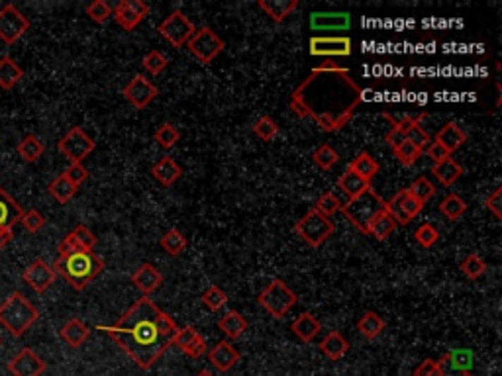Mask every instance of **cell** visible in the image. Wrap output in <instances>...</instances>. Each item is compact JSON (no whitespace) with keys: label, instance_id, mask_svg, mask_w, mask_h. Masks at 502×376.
<instances>
[{"label":"cell","instance_id":"cell-1","mask_svg":"<svg viewBox=\"0 0 502 376\" xmlns=\"http://www.w3.org/2000/svg\"><path fill=\"white\" fill-rule=\"evenodd\" d=\"M363 90L352 73L335 63L320 65L310 73L291 97V110L299 118H309L324 131L344 130L352 122Z\"/></svg>","mask_w":502,"mask_h":376},{"label":"cell","instance_id":"cell-2","mask_svg":"<svg viewBox=\"0 0 502 376\" xmlns=\"http://www.w3.org/2000/svg\"><path fill=\"white\" fill-rule=\"evenodd\" d=\"M130 359L143 370H150L173 345L177 324L150 298L143 296L114 325H100Z\"/></svg>","mask_w":502,"mask_h":376},{"label":"cell","instance_id":"cell-3","mask_svg":"<svg viewBox=\"0 0 502 376\" xmlns=\"http://www.w3.org/2000/svg\"><path fill=\"white\" fill-rule=\"evenodd\" d=\"M53 271L59 272L75 290H85L104 271V261L95 251H79L59 257L53 265Z\"/></svg>","mask_w":502,"mask_h":376},{"label":"cell","instance_id":"cell-4","mask_svg":"<svg viewBox=\"0 0 502 376\" xmlns=\"http://www.w3.org/2000/svg\"><path fill=\"white\" fill-rule=\"evenodd\" d=\"M37 308L18 290L0 304V324L12 337H22L37 322Z\"/></svg>","mask_w":502,"mask_h":376},{"label":"cell","instance_id":"cell-5","mask_svg":"<svg viewBox=\"0 0 502 376\" xmlns=\"http://www.w3.org/2000/svg\"><path fill=\"white\" fill-rule=\"evenodd\" d=\"M381 210H385V200L373 188L365 190V193L355 196L352 200H347L342 206V212H344L345 218L349 219L355 228L361 229L363 234L367 231V226H369L371 219L375 218Z\"/></svg>","mask_w":502,"mask_h":376},{"label":"cell","instance_id":"cell-6","mask_svg":"<svg viewBox=\"0 0 502 376\" xmlns=\"http://www.w3.org/2000/svg\"><path fill=\"white\" fill-rule=\"evenodd\" d=\"M259 304L263 308L267 314L275 317V320H281L285 315L291 312V308L297 304V294L292 292L281 279H275L269 282V286L259 294Z\"/></svg>","mask_w":502,"mask_h":376},{"label":"cell","instance_id":"cell-7","mask_svg":"<svg viewBox=\"0 0 502 376\" xmlns=\"http://www.w3.org/2000/svg\"><path fill=\"white\" fill-rule=\"evenodd\" d=\"M294 231L299 234L310 247H320L328 237L334 236L335 226L330 218H324L322 214H318L314 208L306 212L302 218L299 219V224L294 226Z\"/></svg>","mask_w":502,"mask_h":376},{"label":"cell","instance_id":"cell-8","mask_svg":"<svg viewBox=\"0 0 502 376\" xmlns=\"http://www.w3.org/2000/svg\"><path fill=\"white\" fill-rule=\"evenodd\" d=\"M189 51L196 57V61L208 65L212 63L224 49V40H220V35H216L210 28H201L193 34V37L186 42Z\"/></svg>","mask_w":502,"mask_h":376},{"label":"cell","instance_id":"cell-9","mask_svg":"<svg viewBox=\"0 0 502 376\" xmlns=\"http://www.w3.org/2000/svg\"><path fill=\"white\" fill-rule=\"evenodd\" d=\"M95 147H97L95 140L83 128H71L57 143V149L71 163H83L95 151Z\"/></svg>","mask_w":502,"mask_h":376},{"label":"cell","instance_id":"cell-10","mask_svg":"<svg viewBox=\"0 0 502 376\" xmlns=\"http://www.w3.org/2000/svg\"><path fill=\"white\" fill-rule=\"evenodd\" d=\"M157 32L163 35V40H167L173 47H183V45L193 37L196 28H194L193 22H191L181 10H173V12L159 24Z\"/></svg>","mask_w":502,"mask_h":376},{"label":"cell","instance_id":"cell-11","mask_svg":"<svg viewBox=\"0 0 502 376\" xmlns=\"http://www.w3.org/2000/svg\"><path fill=\"white\" fill-rule=\"evenodd\" d=\"M30 30L28 20L14 4H4L0 8V40L6 45H14Z\"/></svg>","mask_w":502,"mask_h":376},{"label":"cell","instance_id":"cell-12","mask_svg":"<svg viewBox=\"0 0 502 376\" xmlns=\"http://www.w3.org/2000/svg\"><path fill=\"white\" fill-rule=\"evenodd\" d=\"M424 204H420L418 200H414L408 190H400L388 202H385V210L390 218L397 222V226H406L410 224L412 219L422 212Z\"/></svg>","mask_w":502,"mask_h":376},{"label":"cell","instance_id":"cell-13","mask_svg":"<svg viewBox=\"0 0 502 376\" xmlns=\"http://www.w3.org/2000/svg\"><path fill=\"white\" fill-rule=\"evenodd\" d=\"M148 14H150V4L141 0H122L112 8V16L118 22V26L126 32H132Z\"/></svg>","mask_w":502,"mask_h":376},{"label":"cell","instance_id":"cell-14","mask_svg":"<svg viewBox=\"0 0 502 376\" xmlns=\"http://www.w3.org/2000/svg\"><path fill=\"white\" fill-rule=\"evenodd\" d=\"M124 98L138 110H143L153 102V98L157 97V87L151 83L150 79H145L143 75H136L126 88L122 90Z\"/></svg>","mask_w":502,"mask_h":376},{"label":"cell","instance_id":"cell-15","mask_svg":"<svg viewBox=\"0 0 502 376\" xmlns=\"http://www.w3.org/2000/svg\"><path fill=\"white\" fill-rule=\"evenodd\" d=\"M45 368H47L45 360L30 347L18 351L8 363V370L12 376H42Z\"/></svg>","mask_w":502,"mask_h":376},{"label":"cell","instance_id":"cell-16","mask_svg":"<svg viewBox=\"0 0 502 376\" xmlns=\"http://www.w3.org/2000/svg\"><path fill=\"white\" fill-rule=\"evenodd\" d=\"M310 55L316 57H347L352 55L353 44L349 37H312Z\"/></svg>","mask_w":502,"mask_h":376},{"label":"cell","instance_id":"cell-17","mask_svg":"<svg viewBox=\"0 0 502 376\" xmlns=\"http://www.w3.org/2000/svg\"><path fill=\"white\" fill-rule=\"evenodd\" d=\"M24 282H26L30 289L37 292V294H44L45 290L52 286L55 282V277L57 272L53 271L52 265H47L44 259H35L26 271H24Z\"/></svg>","mask_w":502,"mask_h":376},{"label":"cell","instance_id":"cell-18","mask_svg":"<svg viewBox=\"0 0 502 376\" xmlns=\"http://www.w3.org/2000/svg\"><path fill=\"white\" fill-rule=\"evenodd\" d=\"M95 245H97V236L87 226H77L59 243L57 251H59V257H65V255L79 253V251H92Z\"/></svg>","mask_w":502,"mask_h":376},{"label":"cell","instance_id":"cell-19","mask_svg":"<svg viewBox=\"0 0 502 376\" xmlns=\"http://www.w3.org/2000/svg\"><path fill=\"white\" fill-rule=\"evenodd\" d=\"M173 345H177L185 355L193 357V359H198V357H203L204 353H206V341H204L203 335L196 332L193 325H186V327L177 329Z\"/></svg>","mask_w":502,"mask_h":376},{"label":"cell","instance_id":"cell-20","mask_svg":"<svg viewBox=\"0 0 502 376\" xmlns=\"http://www.w3.org/2000/svg\"><path fill=\"white\" fill-rule=\"evenodd\" d=\"M132 282L143 296H150L151 292H155L161 286L163 274L151 262H141L140 267H138V271L132 274Z\"/></svg>","mask_w":502,"mask_h":376},{"label":"cell","instance_id":"cell-21","mask_svg":"<svg viewBox=\"0 0 502 376\" xmlns=\"http://www.w3.org/2000/svg\"><path fill=\"white\" fill-rule=\"evenodd\" d=\"M208 360H210V365L216 370L228 372L229 368H234L238 365L239 353L229 341H220L208 351Z\"/></svg>","mask_w":502,"mask_h":376},{"label":"cell","instance_id":"cell-22","mask_svg":"<svg viewBox=\"0 0 502 376\" xmlns=\"http://www.w3.org/2000/svg\"><path fill=\"white\" fill-rule=\"evenodd\" d=\"M312 30H347L352 26V16L347 12H316L310 16Z\"/></svg>","mask_w":502,"mask_h":376},{"label":"cell","instance_id":"cell-23","mask_svg":"<svg viewBox=\"0 0 502 376\" xmlns=\"http://www.w3.org/2000/svg\"><path fill=\"white\" fill-rule=\"evenodd\" d=\"M22 206L0 186V229H12L22 218Z\"/></svg>","mask_w":502,"mask_h":376},{"label":"cell","instance_id":"cell-24","mask_svg":"<svg viewBox=\"0 0 502 376\" xmlns=\"http://www.w3.org/2000/svg\"><path fill=\"white\" fill-rule=\"evenodd\" d=\"M151 175H153V178H155L159 184L173 186V184L181 178V175H183V169L179 166V163H177L173 157H163L151 166Z\"/></svg>","mask_w":502,"mask_h":376},{"label":"cell","instance_id":"cell-25","mask_svg":"<svg viewBox=\"0 0 502 376\" xmlns=\"http://www.w3.org/2000/svg\"><path fill=\"white\" fill-rule=\"evenodd\" d=\"M318 347L326 359L340 360L344 359L345 353L349 351V341L340 332H330L328 335H324V339L320 341Z\"/></svg>","mask_w":502,"mask_h":376},{"label":"cell","instance_id":"cell-26","mask_svg":"<svg viewBox=\"0 0 502 376\" xmlns=\"http://www.w3.org/2000/svg\"><path fill=\"white\" fill-rule=\"evenodd\" d=\"M88 335H90V329H88L85 322H80L79 317H71L69 322L59 329V337L73 349H77V347H80L83 343L87 341Z\"/></svg>","mask_w":502,"mask_h":376},{"label":"cell","instance_id":"cell-27","mask_svg":"<svg viewBox=\"0 0 502 376\" xmlns=\"http://www.w3.org/2000/svg\"><path fill=\"white\" fill-rule=\"evenodd\" d=\"M291 329L292 333L299 337L300 341L310 343L314 341V337H316L318 333L322 332V324H320V320H316L314 315L309 314V312H304V314H300L299 317L292 322Z\"/></svg>","mask_w":502,"mask_h":376},{"label":"cell","instance_id":"cell-28","mask_svg":"<svg viewBox=\"0 0 502 376\" xmlns=\"http://www.w3.org/2000/svg\"><path fill=\"white\" fill-rule=\"evenodd\" d=\"M465 140H467L465 131L461 130L458 123L453 122L446 123V126L438 131V135H436V141H438L441 147L446 149L450 155L451 153H455V151L465 143Z\"/></svg>","mask_w":502,"mask_h":376},{"label":"cell","instance_id":"cell-29","mask_svg":"<svg viewBox=\"0 0 502 376\" xmlns=\"http://www.w3.org/2000/svg\"><path fill=\"white\" fill-rule=\"evenodd\" d=\"M337 188L352 200L355 196L365 193V190H369L371 183L369 181H365V178H361L357 173H353L352 169H347L344 175L337 178Z\"/></svg>","mask_w":502,"mask_h":376},{"label":"cell","instance_id":"cell-30","mask_svg":"<svg viewBox=\"0 0 502 376\" xmlns=\"http://www.w3.org/2000/svg\"><path fill=\"white\" fill-rule=\"evenodd\" d=\"M259 8L273 22H282L291 12L299 8V0H259Z\"/></svg>","mask_w":502,"mask_h":376},{"label":"cell","instance_id":"cell-31","mask_svg":"<svg viewBox=\"0 0 502 376\" xmlns=\"http://www.w3.org/2000/svg\"><path fill=\"white\" fill-rule=\"evenodd\" d=\"M397 228V222L388 216L387 210H381L379 214L369 222L365 236H371L375 237V239H379V241H383V239H387L388 236H393V231Z\"/></svg>","mask_w":502,"mask_h":376},{"label":"cell","instance_id":"cell-32","mask_svg":"<svg viewBox=\"0 0 502 376\" xmlns=\"http://www.w3.org/2000/svg\"><path fill=\"white\" fill-rule=\"evenodd\" d=\"M432 173L443 186H451L455 181L461 178V175H463V166L459 165L455 159L450 157L446 159V161H441V163H436V165L432 166Z\"/></svg>","mask_w":502,"mask_h":376},{"label":"cell","instance_id":"cell-33","mask_svg":"<svg viewBox=\"0 0 502 376\" xmlns=\"http://www.w3.org/2000/svg\"><path fill=\"white\" fill-rule=\"evenodd\" d=\"M218 327H220L222 333L228 339H238V337H241L246 333L247 320L239 312H236V310H229L228 314L218 322Z\"/></svg>","mask_w":502,"mask_h":376},{"label":"cell","instance_id":"cell-34","mask_svg":"<svg viewBox=\"0 0 502 376\" xmlns=\"http://www.w3.org/2000/svg\"><path fill=\"white\" fill-rule=\"evenodd\" d=\"M22 77H24V69L12 57L0 59V88H4V90L14 88Z\"/></svg>","mask_w":502,"mask_h":376},{"label":"cell","instance_id":"cell-35","mask_svg":"<svg viewBox=\"0 0 502 376\" xmlns=\"http://www.w3.org/2000/svg\"><path fill=\"white\" fill-rule=\"evenodd\" d=\"M16 151H18V155L24 159L26 163H35L37 159L44 155L45 145H44V141L40 140L37 135L30 133V135H26L24 140L18 143Z\"/></svg>","mask_w":502,"mask_h":376},{"label":"cell","instance_id":"cell-36","mask_svg":"<svg viewBox=\"0 0 502 376\" xmlns=\"http://www.w3.org/2000/svg\"><path fill=\"white\" fill-rule=\"evenodd\" d=\"M77 186L71 183L69 178L65 175H59L55 181H53L49 186H47V193L52 194L55 200L59 202V204H67V202H71L73 198H75V194H77Z\"/></svg>","mask_w":502,"mask_h":376},{"label":"cell","instance_id":"cell-37","mask_svg":"<svg viewBox=\"0 0 502 376\" xmlns=\"http://www.w3.org/2000/svg\"><path fill=\"white\" fill-rule=\"evenodd\" d=\"M385 320L381 317V315H377L375 312H365V314L361 315V320L357 322V329H359V333H361L363 337H367V339H377L381 333H383V329H385Z\"/></svg>","mask_w":502,"mask_h":376},{"label":"cell","instance_id":"cell-38","mask_svg":"<svg viewBox=\"0 0 502 376\" xmlns=\"http://www.w3.org/2000/svg\"><path fill=\"white\" fill-rule=\"evenodd\" d=\"M347 169H352L353 173H357L361 178H365V181H369L371 183V178L379 173V163L371 157L367 151H361L357 157L353 159L352 165L347 166Z\"/></svg>","mask_w":502,"mask_h":376},{"label":"cell","instance_id":"cell-39","mask_svg":"<svg viewBox=\"0 0 502 376\" xmlns=\"http://www.w3.org/2000/svg\"><path fill=\"white\" fill-rule=\"evenodd\" d=\"M440 212L446 216V218L451 219V222H458V219H461L463 216H465V212H467V204H465V200H463L461 196H458V194H448V196L441 200Z\"/></svg>","mask_w":502,"mask_h":376},{"label":"cell","instance_id":"cell-40","mask_svg":"<svg viewBox=\"0 0 502 376\" xmlns=\"http://www.w3.org/2000/svg\"><path fill=\"white\" fill-rule=\"evenodd\" d=\"M161 247H163L165 253L179 257L186 249V237L177 228L169 229V231H165V236L161 237Z\"/></svg>","mask_w":502,"mask_h":376},{"label":"cell","instance_id":"cell-41","mask_svg":"<svg viewBox=\"0 0 502 376\" xmlns=\"http://www.w3.org/2000/svg\"><path fill=\"white\" fill-rule=\"evenodd\" d=\"M406 190H408V194H410L414 200H418L420 204H426V202L430 200L434 194H436V186H434V183L428 176H418Z\"/></svg>","mask_w":502,"mask_h":376},{"label":"cell","instance_id":"cell-42","mask_svg":"<svg viewBox=\"0 0 502 376\" xmlns=\"http://www.w3.org/2000/svg\"><path fill=\"white\" fill-rule=\"evenodd\" d=\"M153 140L157 141L159 147L171 149V147H175L177 143H179V140H181V131L177 130L173 123L165 122V123H161V126H159V130L155 131Z\"/></svg>","mask_w":502,"mask_h":376},{"label":"cell","instance_id":"cell-43","mask_svg":"<svg viewBox=\"0 0 502 376\" xmlns=\"http://www.w3.org/2000/svg\"><path fill=\"white\" fill-rule=\"evenodd\" d=\"M342 200L335 196L334 193H324L320 198L316 200V204H314V210L318 212V214H322L324 218H332L334 214H337V212H342Z\"/></svg>","mask_w":502,"mask_h":376},{"label":"cell","instance_id":"cell-44","mask_svg":"<svg viewBox=\"0 0 502 376\" xmlns=\"http://www.w3.org/2000/svg\"><path fill=\"white\" fill-rule=\"evenodd\" d=\"M312 161H314L320 169L328 171V169H332V166L337 165L340 155H337V151H335L334 147H330L328 143H324V145H320V147L312 153Z\"/></svg>","mask_w":502,"mask_h":376},{"label":"cell","instance_id":"cell-45","mask_svg":"<svg viewBox=\"0 0 502 376\" xmlns=\"http://www.w3.org/2000/svg\"><path fill=\"white\" fill-rule=\"evenodd\" d=\"M228 294L220 289V286H210L203 292V304L212 312H218L220 308L228 304Z\"/></svg>","mask_w":502,"mask_h":376},{"label":"cell","instance_id":"cell-46","mask_svg":"<svg viewBox=\"0 0 502 376\" xmlns=\"http://www.w3.org/2000/svg\"><path fill=\"white\" fill-rule=\"evenodd\" d=\"M253 133H256L259 140L263 141H273L279 135V126L275 122L273 118L269 116H261L253 126Z\"/></svg>","mask_w":502,"mask_h":376},{"label":"cell","instance_id":"cell-47","mask_svg":"<svg viewBox=\"0 0 502 376\" xmlns=\"http://www.w3.org/2000/svg\"><path fill=\"white\" fill-rule=\"evenodd\" d=\"M485 271H486V262L475 253L465 257V259H463V262H461V272H463V274H465V277L471 280L483 277V274H485Z\"/></svg>","mask_w":502,"mask_h":376},{"label":"cell","instance_id":"cell-48","mask_svg":"<svg viewBox=\"0 0 502 376\" xmlns=\"http://www.w3.org/2000/svg\"><path fill=\"white\" fill-rule=\"evenodd\" d=\"M167 65H169L167 55L157 51V49H153V51H150L145 57H143V69L148 71L150 75H161L163 71L167 69Z\"/></svg>","mask_w":502,"mask_h":376},{"label":"cell","instance_id":"cell-49","mask_svg":"<svg viewBox=\"0 0 502 376\" xmlns=\"http://www.w3.org/2000/svg\"><path fill=\"white\" fill-rule=\"evenodd\" d=\"M420 120H422V116L416 120L412 126H410V130L406 131V141H410L414 147H418L420 151H424V149L430 145V135H428V131L424 130L422 126H420Z\"/></svg>","mask_w":502,"mask_h":376},{"label":"cell","instance_id":"cell-50","mask_svg":"<svg viewBox=\"0 0 502 376\" xmlns=\"http://www.w3.org/2000/svg\"><path fill=\"white\" fill-rule=\"evenodd\" d=\"M87 16L97 24H104L106 20L112 16V6L104 0H95L87 6Z\"/></svg>","mask_w":502,"mask_h":376},{"label":"cell","instance_id":"cell-51","mask_svg":"<svg viewBox=\"0 0 502 376\" xmlns=\"http://www.w3.org/2000/svg\"><path fill=\"white\" fill-rule=\"evenodd\" d=\"M395 155H397L398 161H400L405 166H412L418 159L422 157V151H420L418 147H414L410 141H405L400 147L395 149Z\"/></svg>","mask_w":502,"mask_h":376},{"label":"cell","instance_id":"cell-52","mask_svg":"<svg viewBox=\"0 0 502 376\" xmlns=\"http://www.w3.org/2000/svg\"><path fill=\"white\" fill-rule=\"evenodd\" d=\"M20 224L24 226V229H28L30 234H37L40 229L45 226V218L42 212L37 210H28L22 214V218H20Z\"/></svg>","mask_w":502,"mask_h":376},{"label":"cell","instance_id":"cell-53","mask_svg":"<svg viewBox=\"0 0 502 376\" xmlns=\"http://www.w3.org/2000/svg\"><path fill=\"white\" fill-rule=\"evenodd\" d=\"M414 239L422 247H432L434 243L440 239V231L434 228L432 224H422V226L414 231Z\"/></svg>","mask_w":502,"mask_h":376},{"label":"cell","instance_id":"cell-54","mask_svg":"<svg viewBox=\"0 0 502 376\" xmlns=\"http://www.w3.org/2000/svg\"><path fill=\"white\" fill-rule=\"evenodd\" d=\"M63 175L67 176L71 183L79 188L80 184L85 183V181L88 178V171H87V166L83 165V163H71V165L67 166V171H65Z\"/></svg>","mask_w":502,"mask_h":376},{"label":"cell","instance_id":"cell-55","mask_svg":"<svg viewBox=\"0 0 502 376\" xmlns=\"http://www.w3.org/2000/svg\"><path fill=\"white\" fill-rule=\"evenodd\" d=\"M414 376H441L440 360L426 359L424 363L418 365V368L414 370Z\"/></svg>","mask_w":502,"mask_h":376},{"label":"cell","instance_id":"cell-56","mask_svg":"<svg viewBox=\"0 0 502 376\" xmlns=\"http://www.w3.org/2000/svg\"><path fill=\"white\" fill-rule=\"evenodd\" d=\"M485 208L493 212V216L496 219L502 218V188H496V190L486 198Z\"/></svg>","mask_w":502,"mask_h":376},{"label":"cell","instance_id":"cell-57","mask_svg":"<svg viewBox=\"0 0 502 376\" xmlns=\"http://www.w3.org/2000/svg\"><path fill=\"white\" fill-rule=\"evenodd\" d=\"M426 153H428V157L432 159L434 165L436 163H441V161H446V159H450L451 155L446 151V149L441 147L438 141H430V145L426 147Z\"/></svg>","mask_w":502,"mask_h":376},{"label":"cell","instance_id":"cell-58","mask_svg":"<svg viewBox=\"0 0 502 376\" xmlns=\"http://www.w3.org/2000/svg\"><path fill=\"white\" fill-rule=\"evenodd\" d=\"M385 140H387L388 145H390V147H393V151H395V149H398L400 145H402V143H405L406 135L402 133V131L398 130V128H395V126H393V130L388 131L387 138H385Z\"/></svg>","mask_w":502,"mask_h":376},{"label":"cell","instance_id":"cell-59","mask_svg":"<svg viewBox=\"0 0 502 376\" xmlns=\"http://www.w3.org/2000/svg\"><path fill=\"white\" fill-rule=\"evenodd\" d=\"M440 365H441V376H471V372H463V370H458V368L448 367L443 359H440Z\"/></svg>","mask_w":502,"mask_h":376},{"label":"cell","instance_id":"cell-60","mask_svg":"<svg viewBox=\"0 0 502 376\" xmlns=\"http://www.w3.org/2000/svg\"><path fill=\"white\" fill-rule=\"evenodd\" d=\"M12 237H14V231L12 229H0V251H2V247H6L12 241Z\"/></svg>","mask_w":502,"mask_h":376},{"label":"cell","instance_id":"cell-61","mask_svg":"<svg viewBox=\"0 0 502 376\" xmlns=\"http://www.w3.org/2000/svg\"><path fill=\"white\" fill-rule=\"evenodd\" d=\"M196 376H214V375H212L210 370H201V372H198Z\"/></svg>","mask_w":502,"mask_h":376},{"label":"cell","instance_id":"cell-62","mask_svg":"<svg viewBox=\"0 0 502 376\" xmlns=\"http://www.w3.org/2000/svg\"><path fill=\"white\" fill-rule=\"evenodd\" d=\"M0 343H2V341H0Z\"/></svg>","mask_w":502,"mask_h":376}]
</instances>
